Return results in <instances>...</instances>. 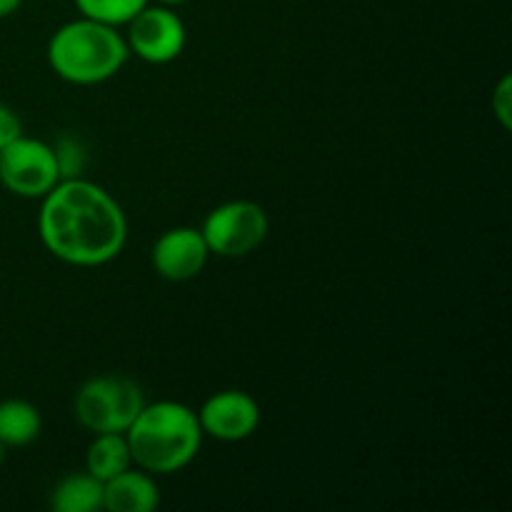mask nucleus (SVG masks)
<instances>
[{
	"label": "nucleus",
	"instance_id": "f257e3e1",
	"mask_svg": "<svg viewBox=\"0 0 512 512\" xmlns=\"http://www.w3.org/2000/svg\"><path fill=\"white\" fill-rule=\"evenodd\" d=\"M38 233L53 258L75 268H98L120 255L128 220L118 200L83 178H63L45 193Z\"/></svg>",
	"mask_w": 512,
	"mask_h": 512
},
{
	"label": "nucleus",
	"instance_id": "f03ea898",
	"mask_svg": "<svg viewBox=\"0 0 512 512\" xmlns=\"http://www.w3.org/2000/svg\"><path fill=\"white\" fill-rule=\"evenodd\" d=\"M135 468L150 475H170L193 463L203 443L198 413L175 400L145 403L125 430Z\"/></svg>",
	"mask_w": 512,
	"mask_h": 512
},
{
	"label": "nucleus",
	"instance_id": "7ed1b4c3",
	"mask_svg": "<svg viewBox=\"0 0 512 512\" xmlns=\"http://www.w3.org/2000/svg\"><path fill=\"white\" fill-rule=\"evenodd\" d=\"M130 50L115 25L80 18L60 25L48 43V63L73 85H98L118 75Z\"/></svg>",
	"mask_w": 512,
	"mask_h": 512
},
{
	"label": "nucleus",
	"instance_id": "20e7f679",
	"mask_svg": "<svg viewBox=\"0 0 512 512\" xmlns=\"http://www.w3.org/2000/svg\"><path fill=\"white\" fill-rule=\"evenodd\" d=\"M143 405L145 395L135 380L125 375H95L80 385L73 410L78 423L98 435L125 433Z\"/></svg>",
	"mask_w": 512,
	"mask_h": 512
},
{
	"label": "nucleus",
	"instance_id": "39448f33",
	"mask_svg": "<svg viewBox=\"0 0 512 512\" xmlns=\"http://www.w3.org/2000/svg\"><path fill=\"white\" fill-rule=\"evenodd\" d=\"M270 230L268 213L253 200H230L210 210L203 220L205 243L210 255L243 258L265 243Z\"/></svg>",
	"mask_w": 512,
	"mask_h": 512
},
{
	"label": "nucleus",
	"instance_id": "423d86ee",
	"mask_svg": "<svg viewBox=\"0 0 512 512\" xmlns=\"http://www.w3.org/2000/svg\"><path fill=\"white\" fill-rule=\"evenodd\" d=\"M63 180L53 145L23 133L0 148V183L18 198H43Z\"/></svg>",
	"mask_w": 512,
	"mask_h": 512
},
{
	"label": "nucleus",
	"instance_id": "0eeeda50",
	"mask_svg": "<svg viewBox=\"0 0 512 512\" xmlns=\"http://www.w3.org/2000/svg\"><path fill=\"white\" fill-rule=\"evenodd\" d=\"M125 43L135 58L150 65L173 63L188 43L183 18L170 5H145L128 20Z\"/></svg>",
	"mask_w": 512,
	"mask_h": 512
},
{
	"label": "nucleus",
	"instance_id": "6e6552de",
	"mask_svg": "<svg viewBox=\"0 0 512 512\" xmlns=\"http://www.w3.org/2000/svg\"><path fill=\"white\" fill-rule=\"evenodd\" d=\"M198 423L203 435H210L213 440L240 443L258 430L260 408L253 395L243 390H220L198 410Z\"/></svg>",
	"mask_w": 512,
	"mask_h": 512
},
{
	"label": "nucleus",
	"instance_id": "1a4fd4ad",
	"mask_svg": "<svg viewBox=\"0 0 512 512\" xmlns=\"http://www.w3.org/2000/svg\"><path fill=\"white\" fill-rule=\"evenodd\" d=\"M153 268L155 273L170 283H185L200 275L210 258L208 243H205L200 228H170L155 240L153 245Z\"/></svg>",
	"mask_w": 512,
	"mask_h": 512
},
{
	"label": "nucleus",
	"instance_id": "9d476101",
	"mask_svg": "<svg viewBox=\"0 0 512 512\" xmlns=\"http://www.w3.org/2000/svg\"><path fill=\"white\" fill-rule=\"evenodd\" d=\"M160 505V490L153 475L130 465L128 470L103 483V510L153 512Z\"/></svg>",
	"mask_w": 512,
	"mask_h": 512
},
{
	"label": "nucleus",
	"instance_id": "9b49d317",
	"mask_svg": "<svg viewBox=\"0 0 512 512\" xmlns=\"http://www.w3.org/2000/svg\"><path fill=\"white\" fill-rule=\"evenodd\" d=\"M50 508L55 512H98L103 510V483L83 470L60 480L50 495Z\"/></svg>",
	"mask_w": 512,
	"mask_h": 512
},
{
	"label": "nucleus",
	"instance_id": "f8f14e48",
	"mask_svg": "<svg viewBox=\"0 0 512 512\" xmlns=\"http://www.w3.org/2000/svg\"><path fill=\"white\" fill-rule=\"evenodd\" d=\"M40 430H43V418L33 403L20 398L0 403V445L25 448L38 440Z\"/></svg>",
	"mask_w": 512,
	"mask_h": 512
},
{
	"label": "nucleus",
	"instance_id": "ddd939ff",
	"mask_svg": "<svg viewBox=\"0 0 512 512\" xmlns=\"http://www.w3.org/2000/svg\"><path fill=\"white\" fill-rule=\"evenodd\" d=\"M133 465L125 433H98L85 453V470L100 483L115 478Z\"/></svg>",
	"mask_w": 512,
	"mask_h": 512
},
{
	"label": "nucleus",
	"instance_id": "4468645a",
	"mask_svg": "<svg viewBox=\"0 0 512 512\" xmlns=\"http://www.w3.org/2000/svg\"><path fill=\"white\" fill-rule=\"evenodd\" d=\"M148 3L150 0H75L83 18L100 20V23L115 25V28L128 23Z\"/></svg>",
	"mask_w": 512,
	"mask_h": 512
},
{
	"label": "nucleus",
	"instance_id": "2eb2a0df",
	"mask_svg": "<svg viewBox=\"0 0 512 512\" xmlns=\"http://www.w3.org/2000/svg\"><path fill=\"white\" fill-rule=\"evenodd\" d=\"M493 113L505 130L512 128V78L505 75L493 93Z\"/></svg>",
	"mask_w": 512,
	"mask_h": 512
},
{
	"label": "nucleus",
	"instance_id": "dca6fc26",
	"mask_svg": "<svg viewBox=\"0 0 512 512\" xmlns=\"http://www.w3.org/2000/svg\"><path fill=\"white\" fill-rule=\"evenodd\" d=\"M20 133H23V123H20L18 113H13L8 105L0 103V148L18 138Z\"/></svg>",
	"mask_w": 512,
	"mask_h": 512
},
{
	"label": "nucleus",
	"instance_id": "f3484780",
	"mask_svg": "<svg viewBox=\"0 0 512 512\" xmlns=\"http://www.w3.org/2000/svg\"><path fill=\"white\" fill-rule=\"evenodd\" d=\"M20 3H23V0H0V18H8V15H13L15 10L20 8Z\"/></svg>",
	"mask_w": 512,
	"mask_h": 512
},
{
	"label": "nucleus",
	"instance_id": "a211bd4d",
	"mask_svg": "<svg viewBox=\"0 0 512 512\" xmlns=\"http://www.w3.org/2000/svg\"><path fill=\"white\" fill-rule=\"evenodd\" d=\"M163 5H180V3H188V0H160Z\"/></svg>",
	"mask_w": 512,
	"mask_h": 512
}]
</instances>
